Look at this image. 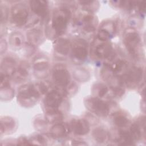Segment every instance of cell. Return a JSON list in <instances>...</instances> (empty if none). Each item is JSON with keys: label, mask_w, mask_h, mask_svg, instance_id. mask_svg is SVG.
Listing matches in <instances>:
<instances>
[{"label": "cell", "mask_w": 146, "mask_h": 146, "mask_svg": "<svg viewBox=\"0 0 146 146\" xmlns=\"http://www.w3.org/2000/svg\"><path fill=\"white\" fill-rule=\"evenodd\" d=\"M41 95L37 83L26 84L18 89L17 99L22 106L30 107L36 103Z\"/></svg>", "instance_id": "obj_1"}, {"label": "cell", "mask_w": 146, "mask_h": 146, "mask_svg": "<svg viewBox=\"0 0 146 146\" xmlns=\"http://www.w3.org/2000/svg\"><path fill=\"white\" fill-rule=\"evenodd\" d=\"M123 43L128 52L133 58H139L141 51V38L139 33L133 28L125 30L123 35Z\"/></svg>", "instance_id": "obj_2"}, {"label": "cell", "mask_w": 146, "mask_h": 146, "mask_svg": "<svg viewBox=\"0 0 146 146\" xmlns=\"http://www.w3.org/2000/svg\"><path fill=\"white\" fill-rule=\"evenodd\" d=\"M70 18V13L67 9L62 8L54 11L51 21V26L58 35L63 34L67 29Z\"/></svg>", "instance_id": "obj_3"}, {"label": "cell", "mask_w": 146, "mask_h": 146, "mask_svg": "<svg viewBox=\"0 0 146 146\" xmlns=\"http://www.w3.org/2000/svg\"><path fill=\"white\" fill-rule=\"evenodd\" d=\"M84 104L91 112L100 117H106L110 112V107L106 102L97 97H90L85 99Z\"/></svg>", "instance_id": "obj_4"}, {"label": "cell", "mask_w": 146, "mask_h": 146, "mask_svg": "<svg viewBox=\"0 0 146 146\" xmlns=\"http://www.w3.org/2000/svg\"><path fill=\"white\" fill-rule=\"evenodd\" d=\"M101 74L103 80L106 82L112 88L113 91L117 95H121L124 90L121 88L120 84L122 83L121 78L116 74L108 65H106L102 70Z\"/></svg>", "instance_id": "obj_5"}, {"label": "cell", "mask_w": 146, "mask_h": 146, "mask_svg": "<svg viewBox=\"0 0 146 146\" xmlns=\"http://www.w3.org/2000/svg\"><path fill=\"white\" fill-rule=\"evenodd\" d=\"M29 15V10L25 4H15L11 10V21L17 26H23L27 23Z\"/></svg>", "instance_id": "obj_6"}, {"label": "cell", "mask_w": 146, "mask_h": 146, "mask_svg": "<svg viewBox=\"0 0 146 146\" xmlns=\"http://www.w3.org/2000/svg\"><path fill=\"white\" fill-rule=\"evenodd\" d=\"M92 52L97 58L110 62L112 61L115 57V50L111 44L107 42L99 40V43L94 46Z\"/></svg>", "instance_id": "obj_7"}, {"label": "cell", "mask_w": 146, "mask_h": 146, "mask_svg": "<svg viewBox=\"0 0 146 146\" xmlns=\"http://www.w3.org/2000/svg\"><path fill=\"white\" fill-rule=\"evenodd\" d=\"M143 72L142 68L133 67L127 72H124L120 77L121 82L129 88H133L141 80Z\"/></svg>", "instance_id": "obj_8"}, {"label": "cell", "mask_w": 146, "mask_h": 146, "mask_svg": "<svg viewBox=\"0 0 146 146\" xmlns=\"http://www.w3.org/2000/svg\"><path fill=\"white\" fill-rule=\"evenodd\" d=\"M54 82L61 87H66L70 82L71 76L68 70L62 65H56L52 71Z\"/></svg>", "instance_id": "obj_9"}, {"label": "cell", "mask_w": 146, "mask_h": 146, "mask_svg": "<svg viewBox=\"0 0 146 146\" xmlns=\"http://www.w3.org/2000/svg\"><path fill=\"white\" fill-rule=\"evenodd\" d=\"M63 101L62 94L58 90L48 92L43 100V105L47 111L58 110Z\"/></svg>", "instance_id": "obj_10"}, {"label": "cell", "mask_w": 146, "mask_h": 146, "mask_svg": "<svg viewBox=\"0 0 146 146\" xmlns=\"http://www.w3.org/2000/svg\"><path fill=\"white\" fill-rule=\"evenodd\" d=\"M71 54L73 58L78 61H84L88 55V49L87 43L82 40H77L72 46Z\"/></svg>", "instance_id": "obj_11"}, {"label": "cell", "mask_w": 146, "mask_h": 146, "mask_svg": "<svg viewBox=\"0 0 146 146\" xmlns=\"http://www.w3.org/2000/svg\"><path fill=\"white\" fill-rule=\"evenodd\" d=\"M116 27L113 21H108L103 23L98 30L97 37L99 40L107 42L113 37Z\"/></svg>", "instance_id": "obj_12"}, {"label": "cell", "mask_w": 146, "mask_h": 146, "mask_svg": "<svg viewBox=\"0 0 146 146\" xmlns=\"http://www.w3.org/2000/svg\"><path fill=\"white\" fill-rule=\"evenodd\" d=\"M69 127L73 133L78 136L87 135L90 129L89 123L84 119H72Z\"/></svg>", "instance_id": "obj_13"}, {"label": "cell", "mask_w": 146, "mask_h": 146, "mask_svg": "<svg viewBox=\"0 0 146 146\" xmlns=\"http://www.w3.org/2000/svg\"><path fill=\"white\" fill-rule=\"evenodd\" d=\"M30 6L33 12L42 18H44L48 14V5L46 1L40 0L30 1Z\"/></svg>", "instance_id": "obj_14"}, {"label": "cell", "mask_w": 146, "mask_h": 146, "mask_svg": "<svg viewBox=\"0 0 146 146\" xmlns=\"http://www.w3.org/2000/svg\"><path fill=\"white\" fill-rule=\"evenodd\" d=\"M79 21L80 25H83V30L86 33H92L95 30L96 22L95 17L91 13H87L82 16Z\"/></svg>", "instance_id": "obj_15"}, {"label": "cell", "mask_w": 146, "mask_h": 146, "mask_svg": "<svg viewBox=\"0 0 146 146\" xmlns=\"http://www.w3.org/2000/svg\"><path fill=\"white\" fill-rule=\"evenodd\" d=\"M72 45L67 39L60 38L57 39L54 44L55 51L59 54L66 56L71 51Z\"/></svg>", "instance_id": "obj_16"}, {"label": "cell", "mask_w": 146, "mask_h": 146, "mask_svg": "<svg viewBox=\"0 0 146 146\" xmlns=\"http://www.w3.org/2000/svg\"><path fill=\"white\" fill-rule=\"evenodd\" d=\"M70 130L69 125L60 122L54 124L50 130V134L52 137L62 138L66 136L69 133Z\"/></svg>", "instance_id": "obj_17"}, {"label": "cell", "mask_w": 146, "mask_h": 146, "mask_svg": "<svg viewBox=\"0 0 146 146\" xmlns=\"http://www.w3.org/2000/svg\"><path fill=\"white\" fill-rule=\"evenodd\" d=\"M1 73L9 76H12L17 69L16 62L11 57L5 58L1 63Z\"/></svg>", "instance_id": "obj_18"}, {"label": "cell", "mask_w": 146, "mask_h": 146, "mask_svg": "<svg viewBox=\"0 0 146 146\" xmlns=\"http://www.w3.org/2000/svg\"><path fill=\"white\" fill-rule=\"evenodd\" d=\"M49 62L47 59L43 57L38 58L33 63V68L35 74H44L47 73V71L49 68ZM46 75V74H44Z\"/></svg>", "instance_id": "obj_19"}, {"label": "cell", "mask_w": 146, "mask_h": 146, "mask_svg": "<svg viewBox=\"0 0 146 146\" xmlns=\"http://www.w3.org/2000/svg\"><path fill=\"white\" fill-rule=\"evenodd\" d=\"M94 139L99 143H104L110 139L109 133L102 127H97L94 129L92 133Z\"/></svg>", "instance_id": "obj_20"}, {"label": "cell", "mask_w": 146, "mask_h": 146, "mask_svg": "<svg viewBox=\"0 0 146 146\" xmlns=\"http://www.w3.org/2000/svg\"><path fill=\"white\" fill-rule=\"evenodd\" d=\"M63 118L62 112L59 110H54L46 111L44 119L49 124H56L60 123Z\"/></svg>", "instance_id": "obj_21"}, {"label": "cell", "mask_w": 146, "mask_h": 146, "mask_svg": "<svg viewBox=\"0 0 146 146\" xmlns=\"http://www.w3.org/2000/svg\"><path fill=\"white\" fill-rule=\"evenodd\" d=\"M27 38L29 43L33 46L39 44L43 39V34L38 29H33L27 33Z\"/></svg>", "instance_id": "obj_22"}, {"label": "cell", "mask_w": 146, "mask_h": 146, "mask_svg": "<svg viewBox=\"0 0 146 146\" xmlns=\"http://www.w3.org/2000/svg\"><path fill=\"white\" fill-rule=\"evenodd\" d=\"M29 76V68L25 65H21L17 68L13 74L14 80L17 83L25 81Z\"/></svg>", "instance_id": "obj_23"}, {"label": "cell", "mask_w": 146, "mask_h": 146, "mask_svg": "<svg viewBox=\"0 0 146 146\" xmlns=\"http://www.w3.org/2000/svg\"><path fill=\"white\" fill-rule=\"evenodd\" d=\"M15 123L14 120L10 117H4L1 120V133H6L11 132L14 128Z\"/></svg>", "instance_id": "obj_24"}, {"label": "cell", "mask_w": 146, "mask_h": 146, "mask_svg": "<svg viewBox=\"0 0 146 146\" xmlns=\"http://www.w3.org/2000/svg\"><path fill=\"white\" fill-rule=\"evenodd\" d=\"M116 142L121 145H132L134 144V140L130 132L126 130H121L119 133V137Z\"/></svg>", "instance_id": "obj_25"}, {"label": "cell", "mask_w": 146, "mask_h": 146, "mask_svg": "<svg viewBox=\"0 0 146 146\" xmlns=\"http://www.w3.org/2000/svg\"><path fill=\"white\" fill-rule=\"evenodd\" d=\"M129 122L128 118L122 113L117 112L113 116V123L118 128L125 127Z\"/></svg>", "instance_id": "obj_26"}, {"label": "cell", "mask_w": 146, "mask_h": 146, "mask_svg": "<svg viewBox=\"0 0 146 146\" xmlns=\"http://www.w3.org/2000/svg\"><path fill=\"white\" fill-rule=\"evenodd\" d=\"M108 87L106 84L100 83L95 84L93 86L92 90L94 96L99 98H103L106 95L108 92Z\"/></svg>", "instance_id": "obj_27"}, {"label": "cell", "mask_w": 146, "mask_h": 146, "mask_svg": "<svg viewBox=\"0 0 146 146\" xmlns=\"http://www.w3.org/2000/svg\"><path fill=\"white\" fill-rule=\"evenodd\" d=\"M141 125H140L137 123H134L131 124L129 128V132L132 136L134 141L139 140L142 136Z\"/></svg>", "instance_id": "obj_28"}, {"label": "cell", "mask_w": 146, "mask_h": 146, "mask_svg": "<svg viewBox=\"0 0 146 146\" xmlns=\"http://www.w3.org/2000/svg\"><path fill=\"white\" fill-rule=\"evenodd\" d=\"M9 40L11 46L20 47L23 43V36L19 32H15L10 35Z\"/></svg>", "instance_id": "obj_29"}, {"label": "cell", "mask_w": 146, "mask_h": 146, "mask_svg": "<svg viewBox=\"0 0 146 146\" xmlns=\"http://www.w3.org/2000/svg\"><path fill=\"white\" fill-rule=\"evenodd\" d=\"M116 73L119 74L122 72L124 70L127 68V64L124 60L119 59L115 60L111 66L108 65Z\"/></svg>", "instance_id": "obj_30"}, {"label": "cell", "mask_w": 146, "mask_h": 146, "mask_svg": "<svg viewBox=\"0 0 146 146\" xmlns=\"http://www.w3.org/2000/svg\"><path fill=\"white\" fill-rule=\"evenodd\" d=\"M74 78L80 82H84L88 80L90 78V74L88 72L83 69H78L75 70L74 73Z\"/></svg>", "instance_id": "obj_31"}, {"label": "cell", "mask_w": 146, "mask_h": 146, "mask_svg": "<svg viewBox=\"0 0 146 146\" xmlns=\"http://www.w3.org/2000/svg\"><path fill=\"white\" fill-rule=\"evenodd\" d=\"M29 140L31 144H34L46 145L47 142L46 139L44 137V136L40 135H38L35 136H34Z\"/></svg>", "instance_id": "obj_32"}, {"label": "cell", "mask_w": 146, "mask_h": 146, "mask_svg": "<svg viewBox=\"0 0 146 146\" xmlns=\"http://www.w3.org/2000/svg\"><path fill=\"white\" fill-rule=\"evenodd\" d=\"M80 3L90 11H92L94 10H95V9H96V6L98 5L96 4L98 3L97 1H80Z\"/></svg>", "instance_id": "obj_33"}, {"label": "cell", "mask_w": 146, "mask_h": 146, "mask_svg": "<svg viewBox=\"0 0 146 146\" xmlns=\"http://www.w3.org/2000/svg\"><path fill=\"white\" fill-rule=\"evenodd\" d=\"M10 87V76L1 73V88Z\"/></svg>", "instance_id": "obj_34"}, {"label": "cell", "mask_w": 146, "mask_h": 146, "mask_svg": "<svg viewBox=\"0 0 146 146\" xmlns=\"http://www.w3.org/2000/svg\"><path fill=\"white\" fill-rule=\"evenodd\" d=\"M48 124L46 120H35V122H34V125L35 127H36V128H37L38 130L39 131H42L43 129H44L46 127L47 124Z\"/></svg>", "instance_id": "obj_35"}, {"label": "cell", "mask_w": 146, "mask_h": 146, "mask_svg": "<svg viewBox=\"0 0 146 146\" xmlns=\"http://www.w3.org/2000/svg\"><path fill=\"white\" fill-rule=\"evenodd\" d=\"M8 10L6 6H1V23H5L8 18Z\"/></svg>", "instance_id": "obj_36"}, {"label": "cell", "mask_w": 146, "mask_h": 146, "mask_svg": "<svg viewBox=\"0 0 146 146\" xmlns=\"http://www.w3.org/2000/svg\"><path fill=\"white\" fill-rule=\"evenodd\" d=\"M19 145H30V140L25 137H21L18 140V144Z\"/></svg>", "instance_id": "obj_37"}, {"label": "cell", "mask_w": 146, "mask_h": 146, "mask_svg": "<svg viewBox=\"0 0 146 146\" xmlns=\"http://www.w3.org/2000/svg\"><path fill=\"white\" fill-rule=\"evenodd\" d=\"M72 145H87V144L85 143L84 142H83L81 141H78L76 140H72Z\"/></svg>", "instance_id": "obj_38"}]
</instances>
